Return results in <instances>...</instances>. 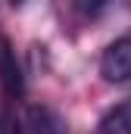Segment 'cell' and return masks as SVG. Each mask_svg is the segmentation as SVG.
Wrapping results in <instances>:
<instances>
[{
    "label": "cell",
    "mask_w": 131,
    "mask_h": 134,
    "mask_svg": "<svg viewBox=\"0 0 131 134\" xmlns=\"http://www.w3.org/2000/svg\"><path fill=\"white\" fill-rule=\"evenodd\" d=\"M100 75L106 81H112V84L131 78V37H119V41H112L103 50V56H100Z\"/></svg>",
    "instance_id": "6da1fadb"
},
{
    "label": "cell",
    "mask_w": 131,
    "mask_h": 134,
    "mask_svg": "<svg viewBox=\"0 0 131 134\" xmlns=\"http://www.w3.org/2000/svg\"><path fill=\"white\" fill-rule=\"evenodd\" d=\"M25 125L31 134H66L63 115L50 106H28L25 112Z\"/></svg>",
    "instance_id": "7a4b0ae2"
},
{
    "label": "cell",
    "mask_w": 131,
    "mask_h": 134,
    "mask_svg": "<svg viewBox=\"0 0 131 134\" xmlns=\"http://www.w3.org/2000/svg\"><path fill=\"white\" fill-rule=\"evenodd\" d=\"M97 134H131V97L103 112L97 122Z\"/></svg>",
    "instance_id": "3957f363"
}]
</instances>
